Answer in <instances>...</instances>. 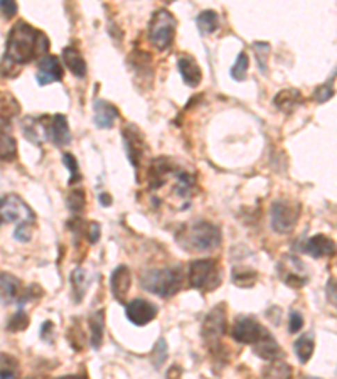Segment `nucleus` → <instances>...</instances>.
Wrapping results in <instances>:
<instances>
[{
	"mask_svg": "<svg viewBox=\"0 0 337 379\" xmlns=\"http://www.w3.org/2000/svg\"><path fill=\"white\" fill-rule=\"evenodd\" d=\"M223 282V270L220 263L211 258L196 260L189 265V283L201 292H214Z\"/></svg>",
	"mask_w": 337,
	"mask_h": 379,
	"instance_id": "5",
	"label": "nucleus"
},
{
	"mask_svg": "<svg viewBox=\"0 0 337 379\" xmlns=\"http://www.w3.org/2000/svg\"><path fill=\"white\" fill-rule=\"evenodd\" d=\"M66 204H67V209L71 211V213L74 214H79L85 211L86 207V194L83 189H74L71 191V194L67 195L66 199Z\"/></svg>",
	"mask_w": 337,
	"mask_h": 379,
	"instance_id": "32",
	"label": "nucleus"
},
{
	"mask_svg": "<svg viewBox=\"0 0 337 379\" xmlns=\"http://www.w3.org/2000/svg\"><path fill=\"white\" fill-rule=\"evenodd\" d=\"M100 202H101V206H105V207H108V206H112V195L110 194H106V193H101L100 194Z\"/></svg>",
	"mask_w": 337,
	"mask_h": 379,
	"instance_id": "45",
	"label": "nucleus"
},
{
	"mask_svg": "<svg viewBox=\"0 0 337 379\" xmlns=\"http://www.w3.org/2000/svg\"><path fill=\"white\" fill-rule=\"evenodd\" d=\"M253 353L256 356L265 359V361H279V359L283 357V349L279 346V342L273 339V336L270 332L265 334L263 337L260 339L256 344H253Z\"/></svg>",
	"mask_w": 337,
	"mask_h": 379,
	"instance_id": "21",
	"label": "nucleus"
},
{
	"mask_svg": "<svg viewBox=\"0 0 337 379\" xmlns=\"http://www.w3.org/2000/svg\"><path fill=\"white\" fill-rule=\"evenodd\" d=\"M314 349H315V341L312 334H304V336H300L295 342H293V353H295L297 359H299L302 364L311 361L312 354H314Z\"/></svg>",
	"mask_w": 337,
	"mask_h": 379,
	"instance_id": "25",
	"label": "nucleus"
},
{
	"mask_svg": "<svg viewBox=\"0 0 337 379\" xmlns=\"http://www.w3.org/2000/svg\"><path fill=\"white\" fill-rule=\"evenodd\" d=\"M17 223L21 225H35V214L24 199L15 194H7L0 197V226Z\"/></svg>",
	"mask_w": 337,
	"mask_h": 379,
	"instance_id": "9",
	"label": "nucleus"
},
{
	"mask_svg": "<svg viewBox=\"0 0 337 379\" xmlns=\"http://www.w3.org/2000/svg\"><path fill=\"white\" fill-rule=\"evenodd\" d=\"M27 325H29V315L24 312V310H19L7 322V330L9 332H21V330L27 329Z\"/></svg>",
	"mask_w": 337,
	"mask_h": 379,
	"instance_id": "35",
	"label": "nucleus"
},
{
	"mask_svg": "<svg viewBox=\"0 0 337 379\" xmlns=\"http://www.w3.org/2000/svg\"><path fill=\"white\" fill-rule=\"evenodd\" d=\"M35 292H42L35 283L24 287L17 277L6 273V271H0V305H10V303L22 305V303L34 298Z\"/></svg>",
	"mask_w": 337,
	"mask_h": 379,
	"instance_id": "7",
	"label": "nucleus"
},
{
	"mask_svg": "<svg viewBox=\"0 0 337 379\" xmlns=\"http://www.w3.org/2000/svg\"><path fill=\"white\" fill-rule=\"evenodd\" d=\"M63 163H65V167L67 170H69V186L78 184L79 181H81V172H79V166L76 157H74L73 154H63Z\"/></svg>",
	"mask_w": 337,
	"mask_h": 379,
	"instance_id": "34",
	"label": "nucleus"
},
{
	"mask_svg": "<svg viewBox=\"0 0 337 379\" xmlns=\"http://www.w3.org/2000/svg\"><path fill=\"white\" fill-rule=\"evenodd\" d=\"M34 123L35 127L42 130L44 140L53 143L54 147L61 149V147H66L71 143V130L66 115H44V117L34 120Z\"/></svg>",
	"mask_w": 337,
	"mask_h": 379,
	"instance_id": "10",
	"label": "nucleus"
},
{
	"mask_svg": "<svg viewBox=\"0 0 337 379\" xmlns=\"http://www.w3.org/2000/svg\"><path fill=\"white\" fill-rule=\"evenodd\" d=\"M226 332V305L220 303L206 315L204 322H202L201 336L204 339L206 346L209 347L211 354H220L223 346H221V337Z\"/></svg>",
	"mask_w": 337,
	"mask_h": 379,
	"instance_id": "6",
	"label": "nucleus"
},
{
	"mask_svg": "<svg viewBox=\"0 0 337 379\" xmlns=\"http://www.w3.org/2000/svg\"><path fill=\"white\" fill-rule=\"evenodd\" d=\"M304 327V317L302 314L297 312V310H292L290 312V321H288V332L295 334L299 332L300 329Z\"/></svg>",
	"mask_w": 337,
	"mask_h": 379,
	"instance_id": "39",
	"label": "nucleus"
},
{
	"mask_svg": "<svg viewBox=\"0 0 337 379\" xmlns=\"http://www.w3.org/2000/svg\"><path fill=\"white\" fill-rule=\"evenodd\" d=\"M197 29L202 35L214 34L220 27V15L216 10H202L196 19Z\"/></svg>",
	"mask_w": 337,
	"mask_h": 379,
	"instance_id": "26",
	"label": "nucleus"
},
{
	"mask_svg": "<svg viewBox=\"0 0 337 379\" xmlns=\"http://www.w3.org/2000/svg\"><path fill=\"white\" fill-rule=\"evenodd\" d=\"M293 369L290 364L280 361H273L267 369L263 371V379H292Z\"/></svg>",
	"mask_w": 337,
	"mask_h": 379,
	"instance_id": "29",
	"label": "nucleus"
},
{
	"mask_svg": "<svg viewBox=\"0 0 337 379\" xmlns=\"http://www.w3.org/2000/svg\"><path fill=\"white\" fill-rule=\"evenodd\" d=\"M332 97H334V88H332V83H326V85L319 86L314 91V102L319 103V105L320 103L329 102Z\"/></svg>",
	"mask_w": 337,
	"mask_h": 379,
	"instance_id": "37",
	"label": "nucleus"
},
{
	"mask_svg": "<svg viewBox=\"0 0 337 379\" xmlns=\"http://www.w3.org/2000/svg\"><path fill=\"white\" fill-rule=\"evenodd\" d=\"M327 295H329V302H332V305H336V280L331 278L327 283Z\"/></svg>",
	"mask_w": 337,
	"mask_h": 379,
	"instance_id": "42",
	"label": "nucleus"
},
{
	"mask_svg": "<svg viewBox=\"0 0 337 379\" xmlns=\"http://www.w3.org/2000/svg\"><path fill=\"white\" fill-rule=\"evenodd\" d=\"M177 67H179L182 81H184L186 85L191 88L201 85L202 70L199 63H197L191 54H181V58L177 59Z\"/></svg>",
	"mask_w": 337,
	"mask_h": 379,
	"instance_id": "20",
	"label": "nucleus"
},
{
	"mask_svg": "<svg viewBox=\"0 0 337 379\" xmlns=\"http://www.w3.org/2000/svg\"><path fill=\"white\" fill-rule=\"evenodd\" d=\"M177 241L184 250L192 253L213 251L223 241V234L216 225L208 221H197L184 226L177 234Z\"/></svg>",
	"mask_w": 337,
	"mask_h": 379,
	"instance_id": "2",
	"label": "nucleus"
},
{
	"mask_svg": "<svg viewBox=\"0 0 337 379\" xmlns=\"http://www.w3.org/2000/svg\"><path fill=\"white\" fill-rule=\"evenodd\" d=\"M90 334H91V346L94 349L101 346L103 336H105V310H97L94 314L90 315L88 318Z\"/></svg>",
	"mask_w": 337,
	"mask_h": 379,
	"instance_id": "24",
	"label": "nucleus"
},
{
	"mask_svg": "<svg viewBox=\"0 0 337 379\" xmlns=\"http://www.w3.org/2000/svg\"><path fill=\"white\" fill-rule=\"evenodd\" d=\"M248 66H249V58L248 54L245 53V51H241L240 54H238L236 63L231 67V78L235 79V81H245L247 79L248 74Z\"/></svg>",
	"mask_w": 337,
	"mask_h": 379,
	"instance_id": "30",
	"label": "nucleus"
},
{
	"mask_svg": "<svg viewBox=\"0 0 337 379\" xmlns=\"http://www.w3.org/2000/svg\"><path fill=\"white\" fill-rule=\"evenodd\" d=\"M17 10L19 6L15 2H12V0H0V12H2L6 19L14 17L17 14Z\"/></svg>",
	"mask_w": 337,
	"mask_h": 379,
	"instance_id": "40",
	"label": "nucleus"
},
{
	"mask_svg": "<svg viewBox=\"0 0 337 379\" xmlns=\"http://www.w3.org/2000/svg\"><path fill=\"white\" fill-rule=\"evenodd\" d=\"M268 330L255 317H240L233 325L231 336L240 344L253 346L267 334Z\"/></svg>",
	"mask_w": 337,
	"mask_h": 379,
	"instance_id": "12",
	"label": "nucleus"
},
{
	"mask_svg": "<svg viewBox=\"0 0 337 379\" xmlns=\"http://www.w3.org/2000/svg\"><path fill=\"white\" fill-rule=\"evenodd\" d=\"M58 379H88V378L78 376V374H69V376H63V378H58Z\"/></svg>",
	"mask_w": 337,
	"mask_h": 379,
	"instance_id": "46",
	"label": "nucleus"
},
{
	"mask_svg": "<svg viewBox=\"0 0 337 379\" xmlns=\"http://www.w3.org/2000/svg\"><path fill=\"white\" fill-rule=\"evenodd\" d=\"M140 285L147 292L157 297H174L184 285V273L181 266H164V268L145 270L140 273Z\"/></svg>",
	"mask_w": 337,
	"mask_h": 379,
	"instance_id": "3",
	"label": "nucleus"
},
{
	"mask_svg": "<svg viewBox=\"0 0 337 379\" xmlns=\"http://www.w3.org/2000/svg\"><path fill=\"white\" fill-rule=\"evenodd\" d=\"M17 366V359L9 356V354H0V379H15Z\"/></svg>",
	"mask_w": 337,
	"mask_h": 379,
	"instance_id": "31",
	"label": "nucleus"
},
{
	"mask_svg": "<svg viewBox=\"0 0 337 379\" xmlns=\"http://www.w3.org/2000/svg\"><path fill=\"white\" fill-rule=\"evenodd\" d=\"M302 103H304L302 93H300L299 90H295V88L281 90L280 93H277L275 98H273V105H275L280 111H283V113H292V111H295Z\"/></svg>",
	"mask_w": 337,
	"mask_h": 379,
	"instance_id": "23",
	"label": "nucleus"
},
{
	"mask_svg": "<svg viewBox=\"0 0 337 379\" xmlns=\"http://www.w3.org/2000/svg\"><path fill=\"white\" fill-rule=\"evenodd\" d=\"M157 307L152 302L145 300V298H135L126 305V318L137 327L150 324L157 317Z\"/></svg>",
	"mask_w": 337,
	"mask_h": 379,
	"instance_id": "15",
	"label": "nucleus"
},
{
	"mask_svg": "<svg viewBox=\"0 0 337 379\" xmlns=\"http://www.w3.org/2000/svg\"><path fill=\"white\" fill-rule=\"evenodd\" d=\"M17 157V142L12 134L10 120L0 115V161L10 162Z\"/></svg>",
	"mask_w": 337,
	"mask_h": 379,
	"instance_id": "17",
	"label": "nucleus"
},
{
	"mask_svg": "<svg viewBox=\"0 0 337 379\" xmlns=\"http://www.w3.org/2000/svg\"><path fill=\"white\" fill-rule=\"evenodd\" d=\"M177 33V19L167 9H158L154 12L152 19L149 22V41L157 51L164 53L172 47L174 39Z\"/></svg>",
	"mask_w": 337,
	"mask_h": 379,
	"instance_id": "4",
	"label": "nucleus"
},
{
	"mask_svg": "<svg viewBox=\"0 0 337 379\" xmlns=\"http://www.w3.org/2000/svg\"><path fill=\"white\" fill-rule=\"evenodd\" d=\"M100 234H101V226L98 225V223L91 221L88 227H86V238H88V241L91 243V245H94V243L100 239Z\"/></svg>",
	"mask_w": 337,
	"mask_h": 379,
	"instance_id": "41",
	"label": "nucleus"
},
{
	"mask_svg": "<svg viewBox=\"0 0 337 379\" xmlns=\"http://www.w3.org/2000/svg\"><path fill=\"white\" fill-rule=\"evenodd\" d=\"M51 41L42 31L27 24L26 21L15 22L7 38L6 53L0 63V74L14 78L19 74V66H26L34 59L44 58L49 53Z\"/></svg>",
	"mask_w": 337,
	"mask_h": 379,
	"instance_id": "1",
	"label": "nucleus"
},
{
	"mask_svg": "<svg viewBox=\"0 0 337 379\" xmlns=\"http://www.w3.org/2000/svg\"><path fill=\"white\" fill-rule=\"evenodd\" d=\"M122 135H124L126 157H129V161L130 163H132L135 172H137L142 161H144L145 149H147L144 135H142V131L138 130V127L133 125V123H129V125L124 127Z\"/></svg>",
	"mask_w": 337,
	"mask_h": 379,
	"instance_id": "11",
	"label": "nucleus"
},
{
	"mask_svg": "<svg viewBox=\"0 0 337 379\" xmlns=\"http://www.w3.org/2000/svg\"><path fill=\"white\" fill-rule=\"evenodd\" d=\"M120 118V110L113 105V103L106 102V99H94L93 103V123L97 129L110 130L113 129L115 122Z\"/></svg>",
	"mask_w": 337,
	"mask_h": 379,
	"instance_id": "16",
	"label": "nucleus"
},
{
	"mask_svg": "<svg viewBox=\"0 0 337 379\" xmlns=\"http://www.w3.org/2000/svg\"><path fill=\"white\" fill-rule=\"evenodd\" d=\"M181 378H182V369H181V366L174 364L172 368L169 369L167 379H181Z\"/></svg>",
	"mask_w": 337,
	"mask_h": 379,
	"instance_id": "44",
	"label": "nucleus"
},
{
	"mask_svg": "<svg viewBox=\"0 0 337 379\" xmlns=\"http://www.w3.org/2000/svg\"><path fill=\"white\" fill-rule=\"evenodd\" d=\"M258 280V273H256L253 268H247V266H236L233 270V283L236 287H241V289H248V287H253Z\"/></svg>",
	"mask_w": 337,
	"mask_h": 379,
	"instance_id": "27",
	"label": "nucleus"
},
{
	"mask_svg": "<svg viewBox=\"0 0 337 379\" xmlns=\"http://www.w3.org/2000/svg\"><path fill=\"white\" fill-rule=\"evenodd\" d=\"M53 330H54V325H53V322L51 321H47L44 322V324H42V329H41V337L44 339V341H47V336H53Z\"/></svg>",
	"mask_w": 337,
	"mask_h": 379,
	"instance_id": "43",
	"label": "nucleus"
},
{
	"mask_svg": "<svg viewBox=\"0 0 337 379\" xmlns=\"http://www.w3.org/2000/svg\"><path fill=\"white\" fill-rule=\"evenodd\" d=\"M63 63L67 70L71 71L76 78H85L86 73H88V66H86L85 58H83L81 51L74 46H67L63 49V56H61Z\"/></svg>",
	"mask_w": 337,
	"mask_h": 379,
	"instance_id": "22",
	"label": "nucleus"
},
{
	"mask_svg": "<svg viewBox=\"0 0 337 379\" xmlns=\"http://www.w3.org/2000/svg\"><path fill=\"white\" fill-rule=\"evenodd\" d=\"M110 287H112L115 300L124 303L130 292V287H132V273H130L129 266L120 265L113 270L112 277H110Z\"/></svg>",
	"mask_w": 337,
	"mask_h": 379,
	"instance_id": "18",
	"label": "nucleus"
},
{
	"mask_svg": "<svg viewBox=\"0 0 337 379\" xmlns=\"http://www.w3.org/2000/svg\"><path fill=\"white\" fill-rule=\"evenodd\" d=\"M302 207L299 202H290L280 199L275 201L270 207V223H272V229L279 234H288L295 229L297 223H299Z\"/></svg>",
	"mask_w": 337,
	"mask_h": 379,
	"instance_id": "8",
	"label": "nucleus"
},
{
	"mask_svg": "<svg viewBox=\"0 0 337 379\" xmlns=\"http://www.w3.org/2000/svg\"><path fill=\"white\" fill-rule=\"evenodd\" d=\"M63 78H65V67H63L58 56L47 54L39 59L38 71H35V81L39 83V86L61 81Z\"/></svg>",
	"mask_w": 337,
	"mask_h": 379,
	"instance_id": "13",
	"label": "nucleus"
},
{
	"mask_svg": "<svg viewBox=\"0 0 337 379\" xmlns=\"http://www.w3.org/2000/svg\"><path fill=\"white\" fill-rule=\"evenodd\" d=\"M304 253L311 255L312 258H327L334 257L336 245L331 238L326 234H315V236L309 238L302 246Z\"/></svg>",
	"mask_w": 337,
	"mask_h": 379,
	"instance_id": "19",
	"label": "nucleus"
},
{
	"mask_svg": "<svg viewBox=\"0 0 337 379\" xmlns=\"http://www.w3.org/2000/svg\"><path fill=\"white\" fill-rule=\"evenodd\" d=\"M253 51L256 54V61H258L260 71L263 74L268 73V54H270V44L265 41H256L253 44Z\"/></svg>",
	"mask_w": 337,
	"mask_h": 379,
	"instance_id": "33",
	"label": "nucleus"
},
{
	"mask_svg": "<svg viewBox=\"0 0 337 379\" xmlns=\"http://www.w3.org/2000/svg\"><path fill=\"white\" fill-rule=\"evenodd\" d=\"M302 379H320V378H311V376H305V378H302Z\"/></svg>",
	"mask_w": 337,
	"mask_h": 379,
	"instance_id": "47",
	"label": "nucleus"
},
{
	"mask_svg": "<svg viewBox=\"0 0 337 379\" xmlns=\"http://www.w3.org/2000/svg\"><path fill=\"white\" fill-rule=\"evenodd\" d=\"M33 233H34V225H21L17 226L15 229L14 238L21 243H29L33 239Z\"/></svg>",
	"mask_w": 337,
	"mask_h": 379,
	"instance_id": "38",
	"label": "nucleus"
},
{
	"mask_svg": "<svg viewBox=\"0 0 337 379\" xmlns=\"http://www.w3.org/2000/svg\"><path fill=\"white\" fill-rule=\"evenodd\" d=\"M167 342L165 339H158V342L154 347V362H156V368H161L162 364L167 359Z\"/></svg>",
	"mask_w": 337,
	"mask_h": 379,
	"instance_id": "36",
	"label": "nucleus"
},
{
	"mask_svg": "<svg viewBox=\"0 0 337 379\" xmlns=\"http://www.w3.org/2000/svg\"><path fill=\"white\" fill-rule=\"evenodd\" d=\"M281 280L287 283L292 289H302L307 285L309 277L305 275V266L304 263L297 257H287L279 266Z\"/></svg>",
	"mask_w": 337,
	"mask_h": 379,
	"instance_id": "14",
	"label": "nucleus"
},
{
	"mask_svg": "<svg viewBox=\"0 0 337 379\" xmlns=\"http://www.w3.org/2000/svg\"><path fill=\"white\" fill-rule=\"evenodd\" d=\"M71 285H73V295L76 298V303H81L83 298H85L86 290H88V285H86V271L83 268L73 270L71 273Z\"/></svg>",
	"mask_w": 337,
	"mask_h": 379,
	"instance_id": "28",
	"label": "nucleus"
}]
</instances>
